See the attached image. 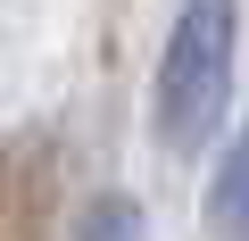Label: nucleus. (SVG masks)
I'll use <instances>...</instances> for the list:
<instances>
[{
    "label": "nucleus",
    "mask_w": 249,
    "mask_h": 241,
    "mask_svg": "<svg viewBox=\"0 0 249 241\" xmlns=\"http://www.w3.org/2000/svg\"><path fill=\"white\" fill-rule=\"evenodd\" d=\"M232 100V0H183L158 58V133L166 150H199Z\"/></svg>",
    "instance_id": "f257e3e1"
},
{
    "label": "nucleus",
    "mask_w": 249,
    "mask_h": 241,
    "mask_svg": "<svg viewBox=\"0 0 249 241\" xmlns=\"http://www.w3.org/2000/svg\"><path fill=\"white\" fill-rule=\"evenodd\" d=\"M208 208H216V224H224V241H249V133L224 150V167H216V191H208Z\"/></svg>",
    "instance_id": "f03ea898"
},
{
    "label": "nucleus",
    "mask_w": 249,
    "mask_h": 241,
    "mask_svg": "<svg viewBox=\"0 0 249 241\" xmlns=\"http://www.w3.org/2000/svg\"><path fill=\"white\" fill-rule=\"evenodd\" d=\"M75 241H142V208H133V200H91Z\"/></svg>",
    "instance_id": "7ed1b4c3"
}]
</instances>
